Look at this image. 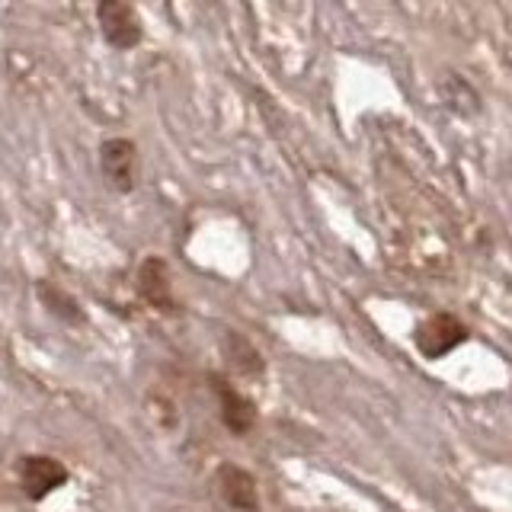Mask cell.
Returning a JSON list of instances; mask_svg holds the SVG:
<instances>
[{
    "mask_svg": "<svg viewBox=\"0 0 512 512\" xmlns=\"http://www.w3.org/2000/svg\"><path fill=\"white\" fill-rule=\"evenodd\" d=\"M471 340L468 324L452 314V311H436L423 317L420 324L413 327V346L426 362H439L448 352H455L458 346H464Z\"/></svg>",
    "mask_w": 512,
    "mask_h": 512,
    "instance_id": "cell-1",
    "label": "cell"
},
{
    "mask_svg": "<svg viewBox=\"0 0 512 512\" xmlns=\"http://www.w3.org/2000/svg\"><path fill=\"white\" fill-rule=\"evenodd\" d=\"M68 480H71L68 464L55 455L29 452L16 458V484H20V493L29 503H45L48 496L58 493Z\"/></svg>",
    "mask_w": 512,
    "mask_h": 512,
    "instance_id": "cell-2",
    "label": "cell"
},
{
    "mask_svg": "<svg viewBox=\"0 0 512 512\" xmlns=\"http://www.w3.org/2000/svg\"><path fill=\"white\" fill-rule=\"evenodd\" d=\"M96 160H100V176L103 183L119 192V196H132L138 189V176H141V160H138V144L132 138H103L100 151H96Z\"/></svg>",
    "mask_w": 512,
    "mask_h": 512,
    "instance_id": "cell-3",
    "label": "cell"
},
{
    "mask_svg": "<svg viewBox=\"0 0 512 512\" xmlns=\"http://www.w3.org/2000/svg\"><path fill=\"white\" fill-rule=\"evenodd\" d=\"M96 26L112 52H132L144 42L141 13L125 0H100L96 4Z\"/></svg>",
    "mask_w": 512,
    "mask_h": 512,
    "instance_id": "cell-4",
    "label": "cell"
},
{
    "mask_svg": "<svg viewBox=\"0 0 512 512\" xmlns=\"http://www.w3.org/2000/svg\"><path fill=\"white\" fill-rule=\"evenodd\" d=\"M208 381V391L215 394L218 400V416H221V426L231 432V436L244 439L247 432L256 426V404L253 400L237 388L231 378H224L218 372H208L205 375Z\"/></svg>",
    "mask_w": 512,
    "mask_h": 512,
    "instance_id": "cell-5",
    "label": "cell"
},
{
    "mask_svg": "<svg viewBox=\"0 0 512 512\" xmlns=\"http://www.w3.org/2000/svg\"><path fill=\"white\" fill-rule=\"evenodd\" d=\"M135 292L157 314H180V304L173 295V272L164 256H144L135 272Z\"/></svg>",
    "mask_w": 512,
    "mask_h": 512,
    "instance_id": "cell-6",
    "label": "cell"
},
{
    "mask_svg": "<svg viewBox=\"0 0 512 512\" xmlns=\"http://www.w3.org/2000/svg\"><path fill=\"white\" fill-rule=\"evenodd\" d=\"M212 484L221 496V503L234 509V512H260V487H256V477L240 468L234 461H221L215 468Z\"/></svg>",
    "mask_w": 512,
    "mask_h": 512,
    "instance_id": "cell-7",
    "label": "cell"
},
{
    "mask_svg": "<svg viewBox=\"0 0 512 512\" xmlns=\"http://www.w3.org/2000/svg\"><path fill=\"white\" fill-rule=\"evenodd\" d=\"M218 349H221V359H224V365H228L231 375L247 378V381L266 378V359H263V352L256 349L240 330H224L221 340H218Z\"/></svg>",
    "mask_w": 512,
    "mask_h": 512,
    "instance_id": "cell-8",
    "label": "cell"
},
{
    "mask_svg": "<svg viewBox=\"0 0 512 512\" xmlns=\"http://www.w3.org/2000/svg\"><path fill=\"white\" fill-rule=\"evenodd\" d=\"M36 298L45 308L48 317H55L58 324L64 327H87V308L80 304L77 295H71L68 288H61L58 282H48V279H39L36 282Z\"/></svg>",
    "mask_w": 512,
    "mask_h": 512,
    "instance_id": "cell-9",
    "label": "cell"
},
{
    "mask_svg": "<svg viewBox=\"0 0 512 512\" xmlns=\"http://www.w3.org/2000/svg\"><path fill=\"white\" fill-rule=\"evenodd\" d=\"M439 93H442V106L458 119H474L480 116V109H484V96L477 93V87L468 77H461L455 71H448L439 80Z\"/></svg>",
    "mask_w": 512,
    "mask_h": 512,
    "instance_id": "cell-10",
    "label": "cell"
}]
</instances>
